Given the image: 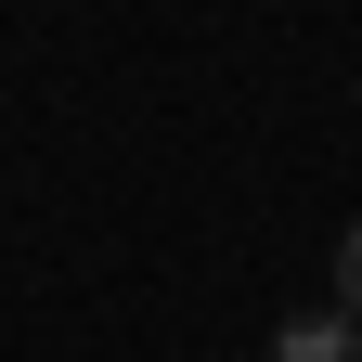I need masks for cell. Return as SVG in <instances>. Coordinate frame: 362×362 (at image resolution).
Masks as SVG:
<instances>
[{"mask_svg":"<svg viewBox=\"0 0 362 362\" xmlns=\"http://www.w3.org/2000/svg\"><path fill=\"white\" fill-rule=\"evenodd\" d=\"M259 362H362V324H349V310H298Z\"/></svg>","mask_w":362,"mask_h":362,"instance_id":"1","label":"cell"},{"mask_svg":"<svg viewBox=\"0 0 362 362\" xmlns=\"http://www.w3.org/2000/svg\"><path fill=\"white\" fill-rule=\"evenodd\" d=\"M337 310H349V324H362V220H349V233H337Z\"/></svg>","mask_w":362,"mask_h":362,"instance_id":"2","label":"cell"}]
</instances>
